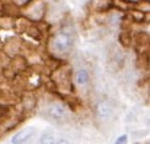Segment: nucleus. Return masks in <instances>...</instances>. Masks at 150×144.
Wrapping results in <instances>:
<instances>
[{"label": "nucleus", "mask_w": 150, "mask_h": 144, "mask_svg": "<svg viewBox=\"0 0 150 144\" xmlns=\"http://www.w3.org/2000/svg\"><path fill=\"white\" fill-rule=\"evenodd\" d=\"M70 46H71L70 37L68 36V35H65V33L58 35V36L54 38V41H53V47H54L55 51L59 52V53L67 52L68 49L70 48Z\"/></svg>", "instance_id": "obj_1"}, {"label": "nucleus", "mask_w": 150, "mask_h": 144, "mask_svg": "<svg viewBox=\"0 0 150 144\" xmlns=\"http://www.w3.org/2000/svg\"><path fill=\"white\" fill-rule=\"evenodd\" d=\"M48 116L54 121H64L67 118V110L63 105L53 104L48 107Z\"/></svg>", "instance_id": "obj_2"}, {"label": "nucleus", "mask_w": 150, "mask_h": 144, "mask_svg": "<svg viewBox=\"0 0 150 144\" xmlns=\"http://www.w3.org/2000/svg\"><path fill=\"white\" fill-rule=\"evenodd\" d=\"M33 135V129L32 128H27V129H23L21 132H18L16 135H14V138H12V143H23L28 140Z\"/></svg>", "instance_id": "obj_3"}, {"label": "nucleus", "mask_w": 150, "mask_h": 144, "mask_svg": "<svg viewBox=\"0 0 150 144\" xmlns=\"http://www.w3.org/2000/svg\"><path fill=\"white\" fill-rule=\"evenodd\" d=\"M76 80H78V84L84 85L87 81V73H86V70H80L78 73V75H76Z\"/></svg>", "instance_id": "obj_4"}, {"label": "nucleus", "mask_w": 150, "mask_h": 144, "mask_svg": "<svg viewBox=\"0 0 150 144\" xmlns=\"http://www.w3.org/2000/svg\"><path fill=\"white\" fill-rule=\"evenodd\" d=\"M100 113H101L102 117H107L108 115H111V110L107 107V106H105V105H101L100 106Z\"/></svg>", "instance_id": "obj_5"}, {"label": "nucleus", "mask_w": 150, "mask_h": 144, "mask_svg": "<svg viewBox=\"0 0 150 144\" xmlns=\"http://www.w3.org/2000/svg\"><path fill=\"white\" fill-rule=\"evenodd\" d=\"M126 140H127V137L126 135H122V137H120V138L117 139V143L120 144V143H126Z\"/></svg>", "instance_id": "obj_6"}, {"label": "nucleus", "mask_w": 150, "mask_h": 144, "mask_svg": "<svg viewBox=\"0 0 150 144\" xmlns=\"http://www.w3.org/2000/svg\"><path fill=\"white\" fill-rule=\"evenodd\" d=\"M17 1H18V3H20V4H23V3H26V1H27V0H17Z\"/></svg>", "instance_id": "obj_7"}]
</instances>
